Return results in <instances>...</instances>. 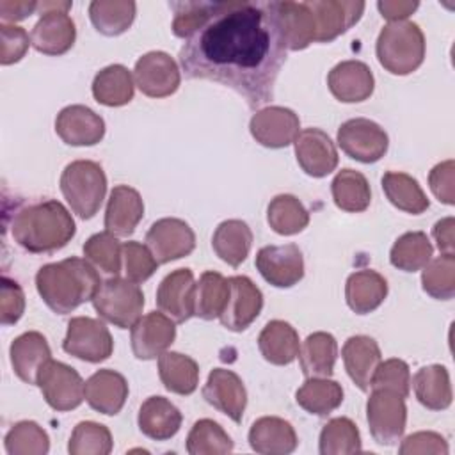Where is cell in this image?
Returning a JSON list of instances; mask_svg holds the SVG:
<instances>
[{"mask_svg":"<svg viewBox=\"0 0 455 455\" xmlns=\"http://www.w3.org/2000/svg\"><path fill=\"white\" fill-rule=\"evenodd\" d=\"M277 2H212L208 18L180 48L187 78L222 84L258 108L274 98L286 60Z\"/></svg>","mask_w":455,"mask_h":455,"instance_id":"cell-1","label":"cell"},{"mask_svg":"<svg viewBox=\"0 0 455 455\" xmlns=\"http://www.w3.org/2000/svg\"><path fill=\"white\" fill-rule=\"evenodd\" d=\"M75 220L57 199H41L18 208L11 220L12 240L28 252H53L75 236Z\"/></svg>","mask_w":455,"mask_h":455,"instance_id":"cell-2","label":"cell"},{"mask_svg":"<svg viewBox=\"0 0 455 455\" xmlns=\"http://www.w3.org/2000/svg\"><path fill=\"white\" fill-rule=\"evenodd\" d=\"M100 286L101 279L94 265L76 256L43 265L36 274L39 297L57 315H68L92 300Z\"/></svg>","mask_w":455,"mask_h":455,"instance_id":"cell-3","label":"cell"},{"mask_svg":"<svg viewBox=\"0 0 455 455\" xmlns=\"http://www.w3.org/2000/svg\"><path fill=\"white\" fill-rule=\"evenodd\" d=\"M375 52L386 71L391 75H409L425 59V36L414 21H391L380 30Z\"/></svg>","mask_w":455,"mask_h":455,"instance_id":"cell-4","label":"cell"},{"mask_svg":"<svg viewBox=\"0 0 455 455\" xmlns=\"http://www.w3.org/2000/svg\"><path fill=\"white\" fill-rule=\"evenodd\" d=\"M60 192L73 213L80 219H91L105 199L107 176L98 162L75 160L60 174Z\"/></svg>","mask_w":455,"mask_h":455,"instance_id":"cell-5","label":"cell"},{"mask_svg":"<svg viewBox=\"0 0 455 455\" xmlns=\"http://www.w3.org/2000/svg\"><path fill=\"white\" fill-rule=\"evenodd\" d=\"M92 306L105 322L119 329H132L142 315L144 293L139 284L114 275L101 283Z\"/></svg>","mask_w":455,"mask_h":455,"instance_id":"cell-6","label":"cell"},{"mask_svg":"<svg viewBox=\"0 0 455 455\" xmlns=\"http://www.w3.org/2000/svg\"><path fill=\"white\" fill-rule=\"evenodd\" d=\"M71 2H39L41 18L30 32L32 46L44 55L66 53L76 37L75 21L68 14Z\"/></svg>","mask_w":455,"mask_h":455,"instance_id":"cell-7","label":"cell"},{"mask_svg":"<svg viewBox=\"0 0 455 455\" xmlns=\"http://www.w3.org/2000/svg\"><path fill=\"white\" fill-rule=\"evenodd\" d=\"M366 419L375 443L382 446L396 444L407 423L405 398L389 389H371L366 402Z\"/></svg>","mask_w":455,"mask_h":455,"instance_id":"cell-8","label":"cell"},{"mask_svg":"<svg viewBox=\"0 0 455 455\" xmlns=\"http://www.w3.org/2000/svg\"><path fill=\"white\" fill-rule=\"evenodd\" d=\"M62 348L66 354L76 359L101 363L112 355L114 339L108 327L101 320L91 316H75L68 322Z\"/></svg>","mask_w":455,"mask_h":455,"instance_id":"cell-9","label":"cell"},{"mask_svg":"<svg viewBox=\"0 0 455 455\" xmlns=\"http://www.w3.org/2000/svg\"><path fill=\"white\" fill-rule=\"evenodd\" d=\"M37 386L46 403L55 411L76 409L85 398V382L80 373L60 361L50 359L37 375Z\"/></svg>","mask_w":455,"mask_h":455,"instance_id":"cell-10","label":"cell"},{"mask_svg":"<svg viewBox=\"0 0 455 455\" xmlns=\"http://www.w3.org/2000/svg\"><path fill=\"white\" fill-rule=\"evenodd\" d=\"M338 144L350 158L373 164L386 155L389 139L384 128L375 121L354 117L338 128Z\"/></svg>","mask_w":455,"mask_h":455,"instance_id":"cell-11","label":"cell"},{"mask_svg":"<svg viewBox=\"0 0 455 455\" xmlns=\"http://www.w3.org/2000/svg\"><path fill=\"white\" fill-rule=\"evenodd\" d=\"M135 85L149 98H165L178 91L181 75L176 60L165 52H148L135 62Z\"/></svg>","mask_w":455,"mask_h":455,"instance_id":"cell-12","label":"cell"},{"mask_svg":"<svg viewBox=\"0 0 455 455\" xmlns=\"http://www.w3.org/2000/svg\"><path fill=\"white\" fill-rule=\"evenodd\" d=\"M146 245L158 263H169L194 251L196 235L185 220L165 217L151 224L146 233Z\"/></svg>","mask_w":455,"mask_h":455,"instance_id":"cell-13","label":"cell"},{"mask_svg":"<svg viewBox=\"0 0 455 455\" xmlns=\"http://www.w3.org/2000/svg\"><path fill=\"white\" fill-rule=\"evenodd\" d=\"M299 128V116L291 108L279 105L259 108L249 123V130L254 140L270 149H279L293 144L300 132Z\"/></svg>","mask_w":455,"mask_h":455,"instance_id":"cell-14","label":"cell"},{"mask_svg":"<svg viewBox=\"0 0 455 455\" xmlns=\"http://www.w3.org/2000/svg\"><path fill=\"white\" fill-rule=\"evenodd\" d=\"M256 268L275 288H290L304 277V258L295 243L265 245L256 254Z\"/></svg>","mask_w":455,"mask_h":455,"instance_id":"cell-15","label":"cell"},{"mask_svg":"<svg viewBox=\"0 0 455 455\" xmlns=\"http://www.w3.org/2000/svg\"><path fill=\"white\" fill-rule=\"evenodd\" d=\"M176 322L162 311L140 316L130 329L132 352L137 359L149 361L164 354L176 338Z\"/></svg>","mask_w":455,"mask_h":455,"instance_id":"cell-16","label":"cell"},{"mask_svg":"<svg viewBox=\"0 0 455 455\" xmlns=\"http://www.w3.org/2000/svg\"><path fill=\"white\" fill-rule=\"evenodd\" d=\"M306 4L315 20V43L336 39L355 25L364 12V2L313 0Z\"/></svg>","mask_w":455,"mask_h":455,"instance_id":"cell-17","label":"cell"},{"mask_svg":"<svg viewBox=\"0 0 455 455\" xmlns=\"http://www.w3.org/2000/svg\"><path fill=\"white\" fill-rule=\"evenodd\" d=\"M229 279V299L219 316L220 323L235 332L245 331L261 313L263 293L247 275H233Z\"/></svg>","mask_w":455,"mask_h":455,"instance_id":"cell-18","label":"cell"},{"mask_svg":"<svg viewBox=\"0 0 455 455\" xmlns=\"http://www.w3.org/2000/svg\"><path fill=\"white\" fill-rule=\"evenodd\" d=\"M293 146L297 162L307 176L323 178L331 174L338 165L336 146L320 128L300 130Z\"/></svg>","mask_w":455,"mask_h":455,"instance_id":"cell-19","label":"cell"},{"mask_svg":"<svg viewBox=\"0 0 455 455\" xmlns=\"http://www.w3.org/2000/svg\"><path fill=\"white\" fill-rule=\"evenodd\" d=\"M203 398L217 411L240 423L247 405V391L242 379L226 368H213L203 387Z\"/></svg>","mask_w":455,"mask_h":455,"instance_id":"cell-20","label":"cell"},{"mask_svg":"<svg viewBox=\"0 0 455 455\" xmlns=\"http://www.w3.org/2000/svg\"><path fill=\"white\" fill-rule=\"evenodd\" d=\"M196 281L190 268H178L167 274L156 290V306L176 323L194 316Z\"/></svg>","mask_w":455,"mask_h":455,"instance_id":"cell-21","label":"cell"},{"mask_svg":"<svg viewBox=\"0 0 455 455\" xmlns=\"http://www.w3.org/2000/svg\"><path fill=\"white\" fill-rule=\"evenodd\" d=\"M55 132L69 146H94L105 135V121L85 105H68L57 114Z\"/></svg>","mask_w":455,"mask_h":455,"instance_id":"cell-22","label":"cell"},{"mask_svg":"<svg viewBox=\"0 0 455 455\" xmlns=\"http://www.w3.org/2000/svg\"><path fill=\"white\" fill-rule=\"evenodd\" d=\"M327 85L336 100L343 103H359L371 96L375 78L364 62L343 60L329 71Z\"/></svg>","mask_w":455,"mask_h":455,"instance_id":"cell-23","label":"cell"},{"mask_svg":"<svg viewBox=\"0 0 455 455\" xmlns=\"http://www.w3.org/2000/svg\"><path fill=\"white\" fill-rule=\"evenodd\" d=\"M144 217V201L140 194L128 187L112 188L105 210V231L119 236H130Z\"/></svg>","mask_w":455,"mask_h":455,"instance_id":"cell-24","label":"cell"},{"mask_svg":"<svg viewBox=\"0 0 455 455\" xmlns=\"http://www.w3.org/2000/svg\"><path fill=\"white\" fill-rule=\"evenodd\" d=\"M11 364L20 380L37 384L41 368L52 359V350L46 338L37 331H28L14 338L9 348Z\"/></svg>","mask_w":455,"mask_h":455,"instance_id":"cell-25","label":"cell"},{"mask_svg":"<svg viewBox=\"0 0 455 455\" xmlns=\"http://www.w3.org/2000/svg\"><path fill=\"white\" fill-rule=\"evenodd\" d=\"M249 444L259 455H288L295 451L299 439L290 421L277 416L256 419L249 430Z\"/></svg>","mask_w":455,"mask_h":455,"instance_id":"cell-26","label":"cell"},{"mask_svg":"<svg viewBox=\"0 0 455 455\" xmlns=\"http://www.w3.org/2000/svg\"><path fill=\"white\" fill-rule=\"evenodd\" d=\"M128 398V382L116 370H98L85 380L87 403L107 416H116Z\"/></svg>","mask_w":455,"mask_h":455,"instance_id":"cell-27","label":"cell"},{"mask_svg":"<svg viewBox=\"0 0 455 455\" xmlns=\"http://www.w3.org/2000/svg\"><path fill=\"white\" fill-rule=\"evenodd\" d=\"M341 357L352 382L361 391H368L371 377L382 361L379 343L364 334L350 336L341 348Z\"/></svg>","mask_w":455,"mask_h":455,"instance_id":"cell-28","label":"cell"},{"mask_svg":"<svg viewBox=\"0 0 455 455\" xmlns=\"http://www.w3.org/2000/svg\"><path fill=\"white\" fill-rule=\"evenodd\" d=\"M183 416L180 409L165 396H149L139 409L137 423L140 432L153 441H167L174 437L181 427Z\"/></svg>","mask_w":455,"mask_h":455,"instance_id":"cell-29","label":"cell"},{"mask_svg":"<svg viewBox=\"0 0 455 455\" xmlns=\"http://www.w3.org/2000/svg\"><path fill=\"white\" fill-rule=\"evenodd\" d=\"M387 295V281L375 270L364 268L348 275L345 299L348 307L357 315L375 311Z\"/></svg>","mask_w":455,"mask_h":455,"instance_id":"cell-30","label":"cell"},{"mask_svg":"<svg viewBox=\"0 0 455 455\" xmlns=\"http://www.w3.org/2000/svg\"><path fill=\"white\" fill-rule=\"evenodd\" d=\"M258 348L270 364L284 366L297 359L300 341L295 327L284 320H270L258 338Z\"/></svg>","mask_w":455,"mask_h":455,"instance_id":"cell-31","label":"cell"},{"mask_svg":"<svg viewBox=\"0 0 455 455\" xmlns=\"http://www.w3.org/2000/svg\"><path fill=\"white\" fill-rule=\"evenodd\" d=\"M297 357L306 379L331 377L338 359V341L329 332H313L302 341Z\"/></svg>","mask_w":455,"mask_h":455,"instance_id":"cell-32","label":"cell"},{"mask_svg":"<svg viewBox=\"0 0 455 455\" xmlns=\"http://www.w3.org/2000/svg\"><path fill=\"white\" fill-rule=\"evenodd\" d=\"M252 245V231L247 222L240 219H229L217 226L212 247L215 254L228 265L238 267L249 256Z\"/></svg>","mask_w":455,"mask_h":455,"instance_id":"cell-33","label":"cell"},{"mask_svg":"<svg viewBox=\"0 0 455 455\" xmlns=\"http://www.w3.org/2000/svg\"><path fill=\"white\" fill-rule=\"evenodd\" d=\"M412 387L418 402L430 411H444L451 405L450 373L441 364L419 368L412 379Z\"/></svg>","mask_w":455,"mask_h":455,"instance_id":"cell-34","label":"cell"},{"mask_svg":"<svg viewBox=\"0 0 455 455\" xmlns=\"http://www.w3.org/2000/svg\"><path fill=\"white\" fill-rule=\"evenodd\" d=\"M135 80L123 64H110L96 73L92 80V96L107 107H123L133 100Z\"/></svg>","mask_w":455,"mask_h":455,"instance_id":"cell-35","label":"cell"},{"mask_svg":"<svg viewBox=\"0 0 455 455\" xmlns=\"http://www.w3.org/2000/svg\"><path fill=\"white\" fill-rule=\"evenodd\" d=\"M158 375L164 387L176 395H192L199 384L197 363L181 352L165 350L160 354Z\"/></svg>","mask_w":455,"mask_h":455,"instance_id":"cell-36","label":"cell"},{"mask_svg":"<svg viewBox=\"0 0 455 455\" xmlns=\"http://www.w3.org/2000/svg\"><path fill=\"white\" fill-rule=\"evenodd\" d=\"M297 403L315 416H327L343 402V387L329 377H309L295 393Z\"/></svg>","mask_w":455,"mask_h":455,"instance_id":"cell-37","label":"cell"},{"mask_svg":"<svg viewBox=\"0 0 455 455\" xmlns=\"http://www.w3.org/2000/svg\"><path fill=\"white\" fill-rule=\"evenodd\" d=\"M286 48L304 50L315 43V20L306 2H277Z\"/></svg>","mask_w":455,"mask_h":455,"instance_id":"cell-38","label":"cell"},{"mask_svg":"<svg viewBox=\"0 0 455 455\" xmlns=\"http://www.w3.org/2000/svg\"><path fill=\"white\" fill-rule=\"evenodd\" d=\"M229 299V279L222 274L206 270L196 283L194 316L203 320L219 318Z\"/></svg>","mask_w":455,"mask_h":455,"instance_id":"cell-39","label":"cell"},{"mask_svg":"<svg viewBox=\"0 0 455 455\" xmlns=\"http://www.w3.org/2000/svg\"><path fill=\"white\" fill-rule=\"evenodd\" d=\"M331 192L334 204L339 210L350 213L364 212L371 201L368 180L364 178V174L354 169H341L331 183Z\"/></svg>","mask_w":455,"mask_h":455,"instance_id":"cell-40","label":"cell"},{"mask_svg":"<svg viewBox=\"0 0 455 455\" xmlns=\"http://www.w3.org/2000/svg\"><path fill=\"white\" fill-rule=\"evenodd\" d=\"M382 190L393 206L412 215L423 213L430 204L419 183L405 172H396V171L384 172Z\"/></svg>","mask_w":455,"mask_h":455,"instance_id":"cell-41","label":"cell"},{"mask_svg":"<svg viewBox=\"0 0 455 455\" xmlns=\"http://www.w3.org/2000/svg\"><path fill=\"white\" fill-rule=\"evenodd\" d=\"M135 2L128 0H94L89 4V18L103 36H119L135 20Z\"/></svg>","mask_w":455,"mask_h":455,"instance_id":"cell-42","label":"cell"},{"mask_svg":"<svg viewBox=\"0 0 455 455\" xmlns=\"http://www.w3.org/2000/svg\"><path fill=\"white\" fill-rule=\"evenodd\" d=\"M434 254V247L423 231H409L396 238L389 251V261L393 267L403 272L421 270Z\"/></svg>","mask_w":455,"mask_h":455,"instance_id":"cell-43","label":"cell"},{"mask_svg":"<svg viewBox=\"0 0 455 455\" xmlns=\"http://www.w3.org/2000/svg\"><path fill=\"white\" fill-rule=\"evenodd\" d=\"M268 226L284 236L300 233L309 224V213L291 194L275 196L267 208Z\"/></svg>","mask_w":455,"mask_h":455,"instance_id":"cell-44","label":"cell"},{"mask_svg":"<svg viewBox=\"0 0 455 455\" xmlns=\"http://www.w3.org/2000/svg\"><path fill=\"white\" fill-rule=\"evenodd\" d=\"M361 434L350 418H332L329 419L318 441V451L322 455H348L361 451Z\"/></svg>","mask_w":455,"mask_h":455,"instance_id":"cell-45","label":"cell"},{"mask_svg":"<svg viewBox=\"0 0 455 455\" xmlns=\"http://www.w3.org/2000/svg\"><path fill=\"white\" fill-rule=\"evenodd\" d=\"M187 451L190 455H224L233 451V441L217 421L204 418L190 428Z\"/></svg>","mask_w":455,"mask_h":455,"instance_id":"cell-46","label":"cell"},{"mask_svg":"<svg viewBox=\"0 0 455 455\" xmlns=\"http://www.w3.org/2000/svg\"><path fill=\"white\" fill-rule=\"evenodd\" d=\"M84 256L105 274L117 275L123 270V245L117 236L108 231L89 236L84 243Z\"/></svg>","mask_w":455,"mask_h":455,"instance_id":"cell-47","label":"cell"},{"mask_svg":"<svg viewBox=\"0 0 455 455\" xmlns=\"http://www.w3.org/2000/svg\"><path fill=\"white\" fill-rule=\"evenodd\" d=\"M421 286L423 290L437 299V300H450L455 295V256L453 254H441L432 258L421 274Z\"/></svg>","mask_w":455,"mask_h":455,"instance_id":"cell-48","label":"cell"},{"mask_svg":"<svg viewBox=\"0 0 455 455\" xmlns=\"http://www.w3.org/2000/svg\"><path fill=\"white\" fill-rule=\"evenodd\" d=\"M9 455H44L50 450V439L43 427L36 421H18L11 427L4 439Z\"/></svg>","mask_w":455,"mask_h":455,"instance_id":"cell-49","label":"cell"},{"mask_svg":"<svg viewBox=\"0 0 455 455\" xmlns=\"http://www.w3.org/2000/svg\"><path fill=\"white\" fill-rule=\"evenodd\" d=\"M71 455H107L112 451L110 430L96 421H80L69 437Z\"/></svg>","mask_w":455,"mask_h":455,"instance_id":"cell-50","label":"cell"},{"mask_svg":"<svg viewBox=\"0 0 455 455\" xmlns=\"http://www.w3.org/2000/svg\"><path fill=\"white\" fill-rule=\"evenodd\" d=\"M158 265L148 245L135 240L123 243V272L128 281L135 284L148 281L156 272Z\"/></svg>","mask_w":455,"mask_h":455,"instance_id":"cell-51","label":"cell"},{"mask_svg":"<svg viewBox=\"0 0 455 455\" xmlns=\"http://www.w3.org/2000/svg\"><path fill=\"white\" fill-rule=\"evenodd\" d=\"M370 387L371 389H389V391H395L400 396L407 398L409 391H411L409 364L396 357L386 359L384 363L380 361V364L377 366V370L371 377Z\"/></svg>","mask_w":455,"mask_h":455,"instance_id":"cell-52","label":"cell"},{"mask_svg":"<svg viewBox=\"0 0 455 455\" xmlns=\"http://www.w3.org/2000/svg\"><path fill=\"white\" fill-rule=\"evenodd\" d=\"M212 2H174L172 32L181 39H188L208 18Z\"/></svg>","mask_w":455,"mask_h":455,"instance_id":"cell-53","label":"cell"},{"mask_svg":"<svg viewBox=\"0 0 455 455\" xmlns=\"http://www.w3.org/2000/svg\"><path fill=\"white\" fill-rule=\"evenodd\" d=\"M28 44L32 43L25 28L9 23L0 25V62L4 66L21 60L28 50Z\"/></svg>","mask_w":455,"mask_h":455,"instance_id":"cell-54","label":"cell"},{"mask_svg":"<svg viewBox=\"0 0 455 455\" xmlns=\"http://www.w3.org/2000/svg\"><path fill=\"white\" fill-rule=\"evenodd\" d=\"M25 311V293L21 286L9 279L2 277L0 284V322L2 325L16 323Z\"/></svg>","mask_w":455,"mask_h":455,"instance_id":"cell-55","label":"cell"},{"mask_svg":"<svg viewBox=\"0 0 455 455\" xmlns=\"http://www.w3.org/2000/svg\"><path fill=\"white\" fill-rule=\"evenodd\" d=\"M398 451L402 455H446L450 448L441 434L423 430L407 435L402 441Z\"/></svg>","mask_w":455,"mask_h":455,"instance_id":"cell-56","label":"cell"},{"mask_svg":"<svg viewBox=\"0 0 455 455\" xmlns=\"http://www.w3.org/2000/svg\"><path fill=\"white\" fill-rule=\"evenodd\" d=\"M453 172H455V164L453 160H444L437 165L432 167L428 174V185L432 194L444 204H453L455 203V192H453Z\"/></svg>","mask_w":455,"mask_h":455,"instance_id":"cell-57","label":"cell"},{"mask_svg":"<svg viewBox=\"0 0 455 455\" xmlns=\"http://www.w3.org/2000/svg\"><path fill=\"white\" fill-rule=\"evenodd\" d=\"M377 7L389 23L391 21H402L407 20L418 7V2H402V0H380L377 2Z\"/></svg>","mask_w":455,"mask_h":455,"instance_id":"cell-58","label":"cell"},{"mask_svg":"<svg viewBox=\"0 0 455 455\" xmlns=\"http://www.w3.org/2000/svg\"><path fill=\"white\" fill-rule=\"evenodd\" d=\"M453 228H455V220L453 217H444L441 220L435 222L432 235L437 242V249L443 254H453L455 243H453Z\"/></svg>","mask_w":455,"mask_h":455,"instance_id":"cell-59","label":"cell"},{"mask_svg":"<svg viewBox=\"0 0 455 455\" xmlns=\"http://www.w3.org/2000/svg\"><path fill=\"white\" fill-rule=\"evenodd\" d=\"M37 11V2H11L2 0L0 2V16L5 21H20L30 16Z\"/></svg>","mask_w":455,"mask_h":455,"instance_id":"cell-60","label":"cell"}]
</instances>
